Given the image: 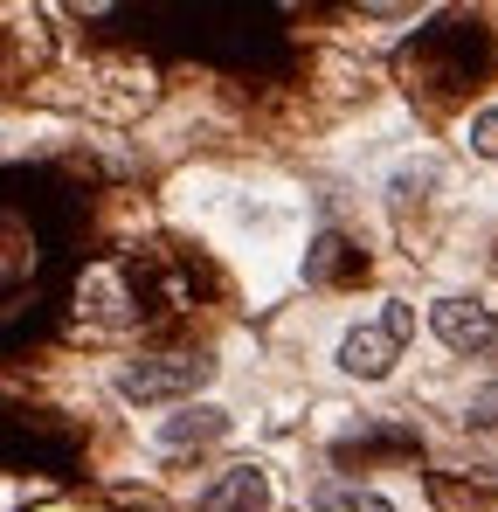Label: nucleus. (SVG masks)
Masks as SVG:
<instances>
[{
    "mask_svg": "<svg viewBox=\"0 0 498 512\" xmlns=\"http://www.w3.org/2000/svg\"><path fill=\"white\" fill-rule=\"evenodd\" d=\"M485 56H492V42H485V28L478 21H436L429 35H415L409 42V63L422 90H436V97H457V90H471L485 77Z\"/></svg>",
    "mask_w": 498,
    "mask_h": 512,
    "instance_id": "1",
    "label": "nucleus"
},
{
    "mask_svg": "<svg viewBox=\"0 0 498 512\" xmlns=\"http://www.w3.org/2000/svg\"><path fill=\"white\" fill-rule=\"evenodd\" d=\"M208 381H215V360H208V353H146V360L118 367V395L139 402V409L180 402V395H194V388H208Z\"/></svg>",
    "mask_w": 498,
    "mask_h": 512,
    "instance_id": "2",
    "label": "nucleus"
},
{
    "mask_svg": "<svg viewBox=\"0 0 498 512\" xmlns=\"http://www.w3.org/2000/svg\"><path fill=\"white\" fill-rule=\"evenodd\" d=\"M409 333H415L409 305H381L374 319H360V326L339 340V367H346L353 381H381V374H395V360H402Z\"/></svg>",
    "mask_w": 498,
    "mask_h": 512,
    "instance_id": "3",
    "label": "nucleus"
},
{
    "mask_svg": "<svg viewBox=\"0 0 498 512\" xmlns=\"http://www.w3.org/2000/svg\"><path fill=\"white\" fill-rule=\"evenodd\" d=\"M429 333L450 346L457 360H492L498 353V312L485 298H436L429 305Z\"/></svg>",
    "mask_w": 498,
    "mask_h": 512,
    "instance_id": "4",
    "label": "nucleus"
},
{
    "mask_svg": "<svg viewBox=\"0 0 498 512\" xmlns=\"http://www.w3.org/2000/svg\"><path fill=\"white\" fill-rule=\"evenodd\" d=\"M229 436V409H215V402H187L180 416H166L160 423V450H201V443H222Z\"/></svg>",
    "mask_w": 498,
    "mask_h": 512,
    "instance_id": "5",
    "label": "nucleus"
},
{
    "mask_svg": "<svg viewBox=\"0 0 498 512\" xmlns=\"http://www.w3.org/2000/svg\"><path fill=\"white\" fill-rule=\"evenodd\" d=\"M208 512H270V478L256 464H236L208 485Z\"/></svg>",
    "mask_w": 498,
    "mask_h": 512,
    "instance_id": "6",
    "label": "nucleus"
},
{
    "mask_svg": "<svg viewBox=\"0 0 498 512\" xmlns=\"http://www.w3.org/2000/svg\"><path fill=\"white\" fill-rule=\"evenodd\" d=\"M312 512H395V499H381L374 485H319L312 492Z\"/></svg>",
    "mask_w": 498,
    "mask_h": 512,
    "instance_id": "7",
    "label": "nucleus"
},
{
    "mask_svg": "<svg viewBox=\"0 0 498 512\" xmlns=\"http://www.w3.org/2000/svg\"><path fill=\"white\" fill-rule=\"evenodd\" d=\"M464 429H498V374L485 388H471V402H464Z\"/></svg>",
    "mask_w": 498,
    "mask_h": 512,
    "instance_id": "8",
    "label": "nucleus"
},
{
    "mask_svg": "<svg viewBox=\"0 0 498 512\" xmlns=\"http://www.w3.org/2000/svg\"><path fill=\"white\" fill-rule=\"evenodd\" d=\"M471 146H478L485 160H498V104H492V111H478V118H471Z\"/></svg>",
    "mask_w": 498,
    "mask_h": 512,
    "instance_id": "9",
    "label": "nucleus"
}]
</instances>
